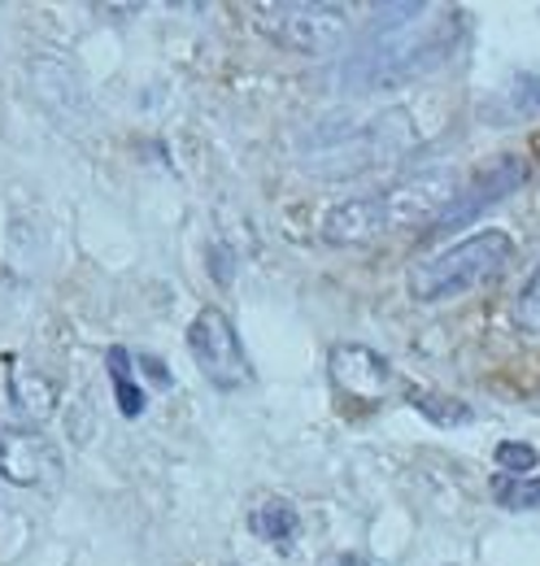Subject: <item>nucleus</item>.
<instances>
[{
    "label": "nucleus",
    "instance_id": "f257e3e1",
    "mask_svg": "<svg viewBox=\"0 0 540 566\" xmlns=\"http://www.w3.org/2000/svg\"><path fill=\"white\" fill-rule=\"evenodd\" d=\"M463 40V13L423 4L405 22H380L375 35L340 66L344 92H393L440 71Z\"/></svg>",
    "mask_w": 540,
    "mask_h": 566
},
{
    "label": "nucleus",
    "instance_id": "f03ea898",
    "mask_svg": "<svg viewBox=\"0 0 540 566\" xmlns=\"http://www.w3.org/2000/svg\"><path fill=\"white\" fill-rule=\"evenodd\" d=\"M418 148V118L405 105H388L371 118H328L319 123L305 148H301V166L319 179H353L366 175L375 166H393Z\"/></svg>",
    "mask_w": 540,
    "mask_h": 566
},
{
    "label": "nucleus",
    "instance_id": "7ed1b4c3",
    "mask_svg": "<svg viewBox=\"0 0 540 566\" xmlns=\"http://www.w3.org/2000/svg\"><path fill=\"white\" fill-rule=\"evenodd\" d=\"M510 258H515V240L506 231H497V227H484V231H475L467 240H458V244L414 262L405 287H409V296L418 305L458 301V296H467L475 287L497 280L510 266Z\"/></svg>",
    "mask_w": 540,
    "mask_h": 566
},
{
    "label": "nucleus",
    "instance_id": "20e7f679",
    "mask_svg": "<svg viewBox=\"0 0 540 566\" xmlns=\"http://www.w3.org/2000/svg\"><path fill=\"white\" fill-rule=\"evenodd\" d=\"M463 188V175L458 166L440 161V166H418L402 175L397 184H388L384 192H371L375 197V210H380V222H384V235L388 231H418V227H432L445 206L458 197Z\"/></svg>",
    "mask_w": 540,
    "mask_h": 566
},
{
    "label": "nucleus",
    "instance_id": "39448f33",
    "mask_svg": "<svg viewBox=\"0 0 540 566\" xmlns=\"http://www.w3.org/2000/svg\"><path fill=\"white\" fill-rule=\"evenodd\" d=\"M253 13L262 18L274 44L305 53V57H323L336 53L353 27V9L349 4H301V0H279V4H253Z\"/></svg>",
    "mask_w": 540,
    "mask_h": 566
},
{
    "label": "nucleus",
    "instance_id": "423d86ee",
    "mask_svg": "<svg viewBox=\"0 0 540 566\" xmlns=\"http://www.w3.org/2000/svg\"><path fill=\"white\" fill-rule=\"evenodd\" d=\"M188 354H193L197 370L218 392H236V388H245L253 379V366H249V354L240 345V332L218 305L197 310V318L188 323Z\"/></svg>",
    "mask_w": 540,
    "mask_h": 566
},
{
    "label": "nucleus",
    "instance_id": "0eeeda50",
    "mask_svg": "<svg viewBox=\"0 0 540 566\" xmlns=\"http://www.w3.org/2000/svg\"><path fill=\"white\" fill-rule=\"evenodd\" d=\"M62 475L58 444L31 423L0 427V480L13 489H49Z\"/></svg>",
    "mask_w": 540,
    "mask_h": 566
},
{
    "label": "nucleus",
    "instance_id": "6e6552de",
    "mask_svg": "<svg viewBox=\"0 0 540 566\" xmlns=\"http://www.w3.org/2000/svg\"><path fill=\"white\" fill-rule=\"evenodd\" d=\"M328 375H332V388L344 401H353V406H380L393 392V384H397L393 361L384 354H375L371 345H357V340L332 345Z\"/></svg>",
    "mask_w": 540,
    "mask_h": 566
},
{
    "label": "nucleus",
    "instance_id": "1a4fd4ad",
    "mask_svg": "<svg viewBox=\"0 0 540 566\" xmlns=\"http://www.w3.org/2000/svg\"><path fill=\"white\" fill-rule=\"evenodd\" d=\"M528 184V157H497L479 179L471 184H463L458 188V197L445 206V213L432 222L436 231H458V227H471L475 218L484 210H492L497 201H506L510 192H519Z\"/></svg>",
    "mask_w": 540,
    "mask_h": 566
},
{
    "label": "nucleus",
    "instance_id": "9d476101",
    "mask_svg": "<svg viewBox=\"0 0 540 566\" xmlns=\"http://www.w3.org/2000/svg\"><path fill=\"white\" fill-rule=\"evenodd\" d=\"M384 235V222L375 210V197H349L323 213V240L336 249H357Z\"/></svg>",
    "mask_w": 540,
    "mask_h": 566
},
{
    "label": "nucleus",
    "instance_id": "9b49d317",
    "mask_svg": "<svg viewBox=\"0 0 540 566\" xmlns=\"http://www.w3.org/2000/svg\"><path fill=\"white\" fill-rule=\"evenodd\" d=\"M9 406L22 415V419H49L53 415V406H58V388L44 379V375H35V370H22V366H13L9 370Z\"/></svg>",
    "mask_w": 540,
    "mask_h": 566
},
{
    "label": "nucleus",
    "instance_id": "f8f14e48",
    "mask_svg": "<svg viewBox=\"0 0 540 566\" xmlns=\"http://www.w3.org/2000/svg\"><path fill=\"white\" fill-rule=\"evenodd\" d=\"M249 527H253V536H262L267 545L288 549V545L297 541V532H301V514H297V505H292V501H283V496H267V501L249 514Z\"/></svg>",
    "mask_w": 540,
    "mask_h": 566
},
{
    "label": "nucleus",
    "instance_id": "ddd939ff",
    "mask_svg": "<svg viewBox=\"0 0 540 566\" xmlns=\"http://www.w3.org/2000/svg\"><path fill=\"white\" fill-rule=\"evenodd\" d=\"M110 379H114V397H118L123 419H139L148 401H144V388L132 384V361H127V349H110Z\"/></svg>",
    "mask_w": 540,
    "mask_h": 566
},
{
    "label": "nucleus",
    "instance_id": "4468645a",
    "mask_svg": "<svg viewBox=\"0 0 540 566\" xmlns=\"http://www.w3.org/2000/svg\"><path fill=\"white\" fill-rule=\"evenodd\" d=\"M510 323L519 336H540V266L532 271V280L519 287V296L510 305Z\"/></svg>",
    "mask_w": 540,
    "mask_h": 566
},
{
    "label": "nucleus",
    "instance_id": "2eb2a0df",
    "mask_svg": "<svg viewBox=\"0 0 540 566\" xmlns=\"http://www.w3.org/2000/svg\"><path fill=\"white\" fill-rule=\"evenodd\" d=\"M497 501L506 510H540V480L523 475V480H497Z\"/></svg>",
    "mask_w": 540,
    "mask_h": 566
},
{
    "label": "nucleus",
    "instance_id": "dca6fc26",
    "mask_svg": "<svg viewBox=\"0 0 540 566\" xmlns=\"http://www.w3.org/2000/svg\"><path fill=\"white\" fill-rule=\"evenodd\" d=\"M540 462V453L532 444H515V440H506V444H497V467L510 475V480H523V475H532Z\"/></svg>",
    "mask_w": 540,
    "mask_h": 566
},
{
    "label": "nucleus",
    "instance_id": "f3484780",
    "mask_svg": "<svg viewBox=\"0 0 540 566\" xmlns=\"http://www.w3.org/2000/svg\"><path fill=\"white\" fill-rule=\"evenodd\" d=\"M328 566H371V558H362V554H336V558H328Z\"/></svg>",
    "mask_w": 540,
    "mask_h": 566
},
{
    "label": "nucleus",
    "instance_id": "a211bd4d",
    "mask_svg": "<svg viewBox=\"0 0 540 566\" xmlns=\"http://www.w3.org/2000/svg\"><path fill=\"white\" fill-rule=\"evenodd\" d=\"M222 566H240V563H222Z\"/></svg>",
    "mask_w": 540,
    "mask_h": 566
}]
</instances>
